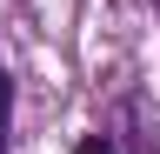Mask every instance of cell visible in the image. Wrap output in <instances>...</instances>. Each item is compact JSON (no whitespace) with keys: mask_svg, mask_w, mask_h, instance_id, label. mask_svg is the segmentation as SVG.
<instances>
[{"mask_svg":"<svg viewBox=\"0 0 160 154\" xmlns=\"http://www.w3.org/2000/svg\"><path fill=\"white\" fill-rule=\"evenodd\" d=\"M7 114H13V74L0 67V127H7Z\"/></svg>","mask_w":160,"mask_h":154,"instance_id":"1","label":"cell"},{"mask_svg":"<svg viewBox=\"0 0 160 154\" xmlns=\"http://www.w3.org/2000/svg\"><path fill=\"white\" fill-rule=\"evenodd\" d=\"M73 154H113V141H107V134H80V147Z\"/></svg>","mask_w":160,"mask_h":154,"instance_id":"2","label":"cell"},{"mask_svg":"<svg viewBox=\"0 0 160 154\" xmlns=\"http://www.w3.org/2000/svg\"><path fill=\"white\" fill-rule=\"evenodd\" d=\"M0 154H7V141H0Z\"/></svg>","mask_w":160,"mask_h":154,"instance_id":"3","label":"cell"}]
</instances>
